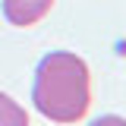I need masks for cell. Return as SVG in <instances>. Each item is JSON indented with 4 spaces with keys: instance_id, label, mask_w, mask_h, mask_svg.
Listing matches in <instances>:
<instances>
[{
    "instance_id": "6da1fadb",
    "label": "cell",
    "mask_w": 126,
    "mask_h": 126,
    "mask_svg": "<svg viewBox=\"0 0 126 126\" xmlns=\"http://www.w3.org/2000/svg\"><path fill=\"white\" fill-rule=\"evenodd\" d=\"M32 101L38 113L54 123L82 120L92 104V79L85 60L69 50H50L35 69Z\"/></svg>"
},
{
    "instance_id": "7a4b0ae2",
    "label": "cell",
    "mask_w": 126,
    "mask_h": 126,
    "mask_svg": "<svg viewBox=\"0 0 126 126\" xmlns=\"http://www.w3.org/2000/svg\"><path fill=\"white\" fill-rule=\"evenodd\" d=\"M50 6H54V0H3V16L10 25L29 29L50 13Z\"/></svg>"
},
{
    "instance_id": "3957f363",
    "label": "cell",
    "mask_w": 126,
    "mask_h": 126,
    "mask_svg": "<svg viewBox=\"0 0 126 126\" xmlns=\"http://www.w3.org/2000/svg\"><path fill=\"white\" fill-rule=\"evenodd\" d=\"M0 126H29V113L19 107L10 94L0 92Z\"/></svg>"
},
{
    "instance_id": "277c9868",
    "label": "cell",
    "mask_w": 126,
    "mask_h": 126,
    "mask_svg": "<svg viewBox=\"0 0 126 126\" xmlns=\"http://www.w3.org/2000/svg\"><path fill=\"white\" fill-rule=\"evenodd\" d=\"M92 126H126V117H117V113H104V117H98Z\"/></svg>"
}]
</instances>
